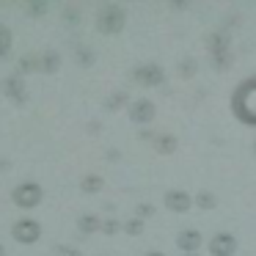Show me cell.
<instances>
[{
  "label": "cell",
  "instance_id": "1",
  "mask_svg": "<svg viewBox=\"0 0 256 256\" xmlns=\"http://www.w3.org/2000/svg\"><path fill=\"white\" fill-rule=\"evenodd\" d=\"M232 113L240 124L256 127V74L240 80L232 91Z\"/></svg>",
  "mask_w": 256,
  "mask_h": 256
},
{
  "label": "cell",
  "instance_id": "2",
  "mask_svg": "<svg viewBox=\"0 0 256 256\" xmlns=\"http://www.w3.org/2000/svg\"><path fill=\"white\" fill-rule=\"evenodd\" d=\"M124 22H127V12L118 3H108L96 14V28H100V34H108V36L118 34L124 28Z\"/></svg>",
  "mask_w": 256,
  "mask_h": 256
},
{
  "label": "cell",
  "instance_id": "3",
  "mask_svg": "<svg viewBox=\"0 0 256 256\" xmlns=\"http://www.w3.org/2000/svg\"><path fill=\"white\" fill-rule=\"evenodd\" d=\"M42 198H44V190H42V184L34 182V179H25V182H20L17 188L12 190V201L17 206H22V210H34V206H39Z\"/></svg>",
  "mask_w": 256,
  "mask_h": 256
},
{
  "label": "cell",
  "instance_id": "4",
  "mask_svg": "<svg viewBox=\"0 0 256 256\" xmlns=\"http://www.w3.org/2000/svg\"><path fill=\"white\" fill-rule=\"evenodd\" d=\"M12 237L17 240V242H22V245L39 242V237H42V223L34 220V218H22V220H17V223L12 226Z\"/></svg>",
  "mask_w": 256,
  "mask_h": 256
},
{
  "label": "cell",
  "instance_id": "5",
  "mask_svg": "<svg viewBox=\"0 0 256 256\" xmlns=\"http://www.w3.org/2000/svg\"><path fill=\"white\" fill-rule=\"evenodd\" d=\"M206 248H210L212 256H234V254H237V248H240V242H237V237H234V234L218 232L215 237L206 242Z\"/></svg>",
  "mask_w": 256,
  "mask_h": 256
},
{
  "label": "cell",
  "instance_id": "6",
  "mask_svg": "<svg viewBox=\"0 0 256 256\" xmlns=\"http://www.w3.org/2000/svg\"><path fill=\"white\" fill-rule=\"evenodd\" d=\"M127 113H130V122H135V124L144 127V124L154 122L157 108H154V102H152V100H135V102H130Z\"/></svg>",
  "mask_w": 256,
  "mask_h": 256
},
{
  "label": "cell",
  "instance_id": "7",
  "mask_svg": "<svg viewBox=\"0 0 256 256\" xmlns=\"http://www.w3.org/2000/svg\"><path fill=\"white\" fill-rule=\"evenodd\" d=\"M132 80L140 86H146V88H154V86H162L166 74H162V69L157 66V64H144V66L132 69Z\"/></svg>",
  "mask_w": 256,
  "mask_h": 256
},
{
  "label": "cell",
  "instance_id": "8",
  "mask_svg": "<svg viewBox=\"0 0 256 256\" xmlns=\"http://www.w3.org/2000/svg\"><path fill=\"white\" fill-rule=\"evenodd\" d=\"M162 204H166V210L182 215V212L193 210V196H190L188 190H166V196H162Z\"/></svg>",
  "mask_w": 256,
  "mask_h": 256
},
{
  "label": "cell",
  "instance_id": "9",
  "mask_svg": "<svg viewBox=\"0 0 256 256\" xmlns=\"http://www.w3.org/2000/svg\"><path fill=\"white\" fill-rule=\"evenodd\" d=\"M201 242H204V237H201L198 228H182V232L176 234V245L182 254H198Z\"/></svg>",
  "mask_w": 256,
  "mask_h": 256
},
{
  "label": "cell",
  "instance_id": "10",
  "mask_svg": "<svg viewBox=\"0 0 256 256\" xmlns=\"http://www.w3.org/2000/svg\"><path fill=\"white\" fill-rule=\"evenodd\" d=\"M152 144H154V149L160 152V154H174V152H176V138H174V135H157Z\"/></svg>",
  "mask_w": 256,
  "mask_h": 256
},
{
  "label": "cell",
  "instance_id": "11",
  "mask_svg": "<svg viewBox=\"0 0 256 256\" xmlns=\"http://www.w3.org/2000/svg\"><path fill=\"white\" fill-rule=\"evenodd\" d=\"M58 64H61V58H58L56 50H44L39 56V69H44V72H56Z\"/></svg>",
  "mask_w": 256,
  "mask_h": 256
},
{
  "label": "cell",
  "instance_id": "12",
  "mask_svg": "<svg viewBox=\"0 0 256 256\" xmlns=\"http://www.w3.org/2000/svg\"><path fill=\"white\" fill-rule=\"evenodd\" d=\"M102 188H105V179L96 176V174H88V176H83V182H80V190H83V193H100Z\"/></svg>",
  "mask_w": 256,
  "mask_h": 256
},
{
  "label": "cell",
  "instance_id": "13",
  "mask_svg": "<svg viewBox=\"0 0 256 256\" xmlns=\"http://www.w3.org/2000/svg\"><path fill=\"white\" fill-rule=\"evenodd\" d=\"M193 206H198V210H215L218 198L210 193V190H201L198 196H193Z\"/></svg>",
  "mask_w": 256,
  "mask_h": 256
},
{
  "label": "cell",
  "instance_id": "14",
  "mask_svg": "<svg viewBox=\"0 0 256 256\" xmlns=\"http://www.w3.org/2000/svg\"><path fill=\"white\" fill-rule=\"evenodd\" d=\"M100 226H102V220H100V218H94V215H83L78 220V228H80V232H86V234L100 232Z\"/></svg>",
  "mask_w": 256,
  "mask_h": 256
},
{
  "label": "cell",
  "instance_id": "15",
  "mask_svg": "<svg viewBox=\"0 0 256 256\" xmlns=\"http://www.w3.org/2000/svg\"><path fill=\"white\" fill-rule=\"evenodd\" d=\"M8 50H12V30H8V25L0 22V58H6Z\"/></svg>",
  "mask_w": 256,
  "mask_h": 256
},
{
  "label": "cell",
  "instance_id": "16",
  "mask_svg": "<svg viewBox=\"0 0 256 256\" xmlns=\"http://www.w3.org/2000/svg\"><path fill=\"white\" fill-rule=\"evenodd\" d=\"M124 102H127V94H124V91H118V94H113L110 100L105 102V108H108V110H118Z\"/></svg>",
  "mask_w": 256,
  "mask_h": 256
},
{
  "label": "cell",
  "instance_id": "17",
  "mask_svg": "<svg viewBox=\"0 0 256 256\" xmlns=\"http://www.w3.org/2000/svg\"><path fill=\"white\" fill-rule=\"evenodd\" d=\"M122 228H124L127 234H132V237H138V234L144 232V220H138V218H132V220H127Z\"/></svg>",
  "mask_w": 256,
  "mask_h": 256
},
{
  "label": "cell",
  "instance_id": "18",
  "mask_svg": "<svg viewBox=\"0 0 256 256\" xmlns=\"http://www.w3.org/2000/svg\"><path fill=\"white\" fill-rule=\"evenodd\" d=\"M118 228H122V223H118V220H113V218H110V220H102L100 232H105V234H116Z\"/></svg>",
  "mask_w": 256,
  "mask_h": 256
},
{
  "label": "cell",
  "instance_id": "19",
  "mask_svg": "<svg viewBox=\"0 0 256 256\" xmlns=\"http://www.w3.org/2000/svg\"><path fill=\"white\" fill-rule=\"evenodd\" d=\"M149 215H154V206H152V204H140L138 206V220H144V218H149Z\"/></svg>",
  "mask_w": 256,
  "mask_h": 256
},
{
  "label": "cell",
  "instance_id": "20",
  "mask_svg": "<svg viewBox=\"0 0 256 256\" xmlns=\"http://www.w3.org/2000/svg\"><path fill=\"white\" fill-rule=\"evenodd\" d=\"M144 256H166L162 250H149V254H144Z\"/></svg>",
  "mask_w": 256,
  "mask_h": 256
},
{
  "label": "cell",
  "instance_id": "21",
  "mask_svg": "<svg viewBox=\"0 0 256 256\" xmlns=\"http://www.w3.org/2000/svg\"><path fill=\"white\" fill-rule=\"evenodd\" d=\"M0 256H6V248H3V245H0Z\"/></svg>",
  "mask_w": 256,
  "mask_h": 256
},
{
  "label": "cell",
  "instance_id": "22",
  "mask_svg": "<svg viewBox=\"0 0 256 256\" xmlns=\"http://www.w3.org/2000/svg\"><path fill=\"white\" fill-rule=\"evenodd\" d=\"M182 256H198V254H182Z\"/></svg>",
  "mask_w": 256,
  "mask_h": 256
},
{
  "label": "cell",
  "instance_id": "23",
  "mask_svg": "<svg viewBox=\"0 0 256 256\" xmlns=\"http://www.w3.org/2000/svg\"><path fill=\"white\" fill-rule=\"evenodd\" d=\"M254 154H256V138H254Z\"/></svg>",
  "mask_w": 256,
  "mask_h": 256
}]
</instances>
